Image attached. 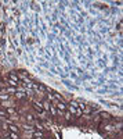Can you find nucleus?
Masks as SVG:
<instances>
[{
    "label": "nucleus",
    "instance_id": "6ab92c4d",
    "mask_svg": "<svg viewBox=\"0 0 123 139\" xmlns=\"http://www.w3.org/2000/svg\"><path fill=\"white\" fill-rule=\"evenodd\" d=\"M0 117H4V118H7L8 116H7V113L4 111V110H2V108H0Z\"/></svg>",
    "mask_w": 123,
    "mask_h": 139
},
{
    "label": "nucleus",
    "instance_id": "0eeeda50",
    "mask_svg": "<svg viewBox=\"0 0 123 139\" xmlns=\"http://www.w3.org/2000/svg\"><path fill=\"white\" fill-rule=\"evenodd\" d=\"M32 136L35 138V139H37V138H39V139H43V138H44V133H43L42 131H37V130H35V131L32 132Z\"/></svg>",
    "mask_w": 123,
    "mask_h": 139
},
{
    "label": "nucleus",
    "instance_id": "9d476101",
    "mask_svg": "<svg viewBox=\"0 0 123 139\" xmlns=\"http://www.w3.org/2000/svg\"><path fill=\"white\" fill-rule=\"evenodd\" d=\"M25 121L28 124H35V118H33L32 114H26V116H25Z\"/></svg>",
    "mask_w": 123,
    "mask_h": 139
},
{
    "label": "nucleus",
    "instance_id": "412c9836",
    "mask_svg": "<svg viewBox=\"0 0 123 139\" xmlns=\"http://www.w3.org/2000/svg\"><path fill=\"white\" fill-rule=\"evenodd\" d=\"M118 31H122V22L118 24Z\"/></svg>",
    "mask_w": 123,
    "mask_h": 139
},
{
    "label": "nucleus",
    "instance_id": "4468645a",
    "mask_svg": "<svg viewBox=\"0 0 123 139\" xmlns=\"http://www.w3.org/2000/svg\"><path fill=\"white\" fill-rule=\"evenodd\" d=\"M8 138H10V139H21V135H19V133L10 132V133H8Z\"/></svg>",
    "mask_w": 123,
    "mask_h": 139
},
{
    "label": "nucleus",
    "instance_id": "aec40b11",
    "mask_svg": "<svg viewBox=\"0 0 123 139\" xmlns=\"http://www.w3.org/2000/svg\"><path fill=\"white\" fill-rule=\"evenodd\" d=\"M114 130H115V128L112 127V125H107L105 127V131H108V132H111V131H114Z\"/></svg>",
    "mask_w": 123,
    "mask_h": 139
},
{
    "label": "nucleus",
    "instance_id": "423d86ee",
    "mask_svg": "<svg viewBox=\"0 0 123 139\" xmlns=\"http://www.w3.org/2000/svg\"><path fill=\"white\" fill-rule=\"evenodd\" d=\"M42 107H43V111H48V110H50V107H51V103L47 102L46 99H43V100H42Z\"/></svg>",
    "mask_w": 123,
    "mask_h": 139
},
{
    "label": "nucleus",
    "instance_id": "f8f14e48",
    "mask_svg": "<svg viewBox=\"0 0 123 139\" xmlns=\"http://www.w3.org/2000/svg\"><path fill=\"white\" fill-rule=\"evenodd\" d=\"M100 117L102 118V120H111V114L107 113V111H101L100 113Z\"/></svg>",
    "mask_w": 123,
    "mask_h": 139
},
{
    "label": "nucleus",
    "instance_id": "7ed1b4c3",
    "mask_svg": "<svg viewBox=\"0 0 123 139\" xmlns=\"http://www.w3.org/2000/svg\"><path fill=\"white\" fill-rule=\"evenodd\" d=\"M7 128L10 130V132H14V133H19V132H21L19 127H18V125H15V124H13V122H11V124H8Z\"/></svg>",
    "mask_w": 123,
    "mask_h": 139
},
{
    "label": "nucleus",
    "instance_id": "4be33fe9",
    "mask_svg": "<svg viewBox=\"0 0 123 139\" xmlns=\"http://www.w3.org/2000/svg\"><path fill=\"white\" fill-rule=\"evenodd\" d=\"M0 88H2V83H0Z\"/></svg>",
    "mask_w": 123,
    "mask_h": 139
},
{
    "label": "nucleus",
    "instance_id": "f03ea898",
    "mask_svg": "<svg viewBox=\"0 0 123 139\" xmlns=\"http://www.w3.org/2000/svg\"><path fill=\"white\" fill-rule=\"evenodd\" d=\"M32 107L35 108V110H36L37 113H43V107H42V100H40V102L35 100V102L32 103Z\"/></svg>",
    "mask_w": 123,
    "mask_h": 139
},
{
    "label": "nucleus",
    "instance_id": "f257e3e1",
    "mask_svg": "<svg viewBox=\"0 0 123 139\" xmlns=\"http://www.w3.org/2000/svg\"><path fill=\"white\" fill-rule=\"evenodd\" d=\"M54 106H55V108L58 111H66V103L64 102V100H61V102H57L55 104H54Z\"/></svg>",
    "mask_w": 123,
    "mask_h": 139
},
{
    "label": "nucleus",
    "instance_id": "9b49d317",
    "mask_svg": "<svg viewBox=\"0 0 123 139\" xmlns=\"http://www.w3.org/2000/svg\"><path fill=\"white\" fill-rule=\"evenodd\" d=\"M48 113H51L53 117H57V116H58V110L55 108V106H54V104H51V107H50V110H48Z\"/></svg>",
    "mask_w": 123,
    "mask_h": 139
},
{
    "label": "nucleus",
    "instance_id": "ddd939ff",
    "mask_svg": "<svg viewBox=\"0 0 123 139\" xmlns=\"http://www.w3.org/2000/svg\"><path fill=\"white\" fill-rule=\"evenodd\" d=\"M7 83H8V86H13V88H18L21 83H18V82H14V81H11V79H8L7 78Z\"/></svg>",
    "mask_w": 123,
    "mask_h": 139
},
{
    "label": "nucleus",
    "instance_id": "dca6fc26",
    "mask_svg": "<svg viewBox=\"0 0 123 139\" xmlns=\"http://www.w3.org/2000/svg\"><path fill=\"white\" fill-rule=\"evenodd\" d=\"M35 128H36V130L37 131H44V127H43V124H40V122H35Z\"/></svg>",
    "mask_w": 123,
    "mask_h": 139
},
{
    "label": "nucleus",
    "instance_id": "f3484780",
    "mask_svg": "<svg viewBox=\"0 0 123 139\" xmlns=\"http://www.w3.org/2000/svg\"><path fill=\"white\" fill-rule=\"evenodd\" d=\"M62 116H64V118H65V120H66V121H71V118L73 117V116H72V114H69V113H68V111H64V114H62Z\"/></svg>",
    "mask_w": 123,
    "mask_h": 139
},
{
    "label": "nucleus",
    "instance_id": "1a4fd4ad",
    "mask_svg": "<svg viewBox=\"0 0 123 139\" xmlns=\"http://www.w3.org/2000/svg\"><path fill=\"white\" fill-rule=\"evenodd\" d=\"M10 100V95L7 92H3V93H0V102H7Z\"/></svg>",
    "mask_w": 123,
    "mask_h": 139
},
{
    "label": "nucleus",
    "instance_id": "a211bd4d",
    "mask_svg": "<svg viewBox=\"0 0 123 139\" xmlns=\"http://www.w3.org/2000/svg\"><path fill=\"white\" fill-rule=\"evenodd\" d=\"M83 114H87V116H90V114H91V107L86 106V108L83 110Z\"/></svg>",
    "mask_w": 123,
    "mask_h": 139
},
{
    "label": "nucleus",
    "instance_id": "2eb2a0df",
    "mask_svg": "<svg viewBox=\"0 0 123 139\" xmlns=\"http://www.w3.org/2000/svg\"><path fill=\"white\" fill-rule=\"evenodd\" d=\"M6 92L8 93V95H15V92H17V88H13V86H8Z\"/></svg>",
    "mask_w": 123,
    "mask_h": 139
},
{
    "label": "nucleus",
    "instance_id": "20e7f679",
    "mask_svg": "<svg viewBox=\"0 0 123 139\" xmlns=\"http://www.w3.org/2000/svg\"><path fill=\"white\" fill-rule=\"evenodd\" d=\"M8 79H11V81H14V82H18V83H21V81H19V77H18V74H15L14 71H11V72H8V77H7Z\"/></svg>",
    "mask_w": 123,
    "mask_h": 139
},
{
    "label": "nucleus",
    "instance_id": "6e6552de",
    "mask_svg": "<svg viewBox=\"0 0 123 139\" xmlns=\"http://www.w3.org/2000/svg\"><path fill=\"white\" fill-rule=\"evenodd\" d=\"M15 99H17V100H25V99H26V95H25V93H24V92H15Z\"/></svg>",
    "mask_w": 123,
    "mask_h": 139
},
{
    "label": "nucleus",
    "instance_id": "39448f33",
    "mask_svg": "<svg viewBox=\"0 0 123 139\" xmlns=\"http://www.w3.org/2000/svg\"><path fill=\"white\" fill-rule=\"evenodd\" d=\"M17 111H18V108L15 106H7V108H6V113L7 114H11V116H15Z\"/></svg>",
    "mask_w": 123,
    "mask_h": 139
}]
</instances>
